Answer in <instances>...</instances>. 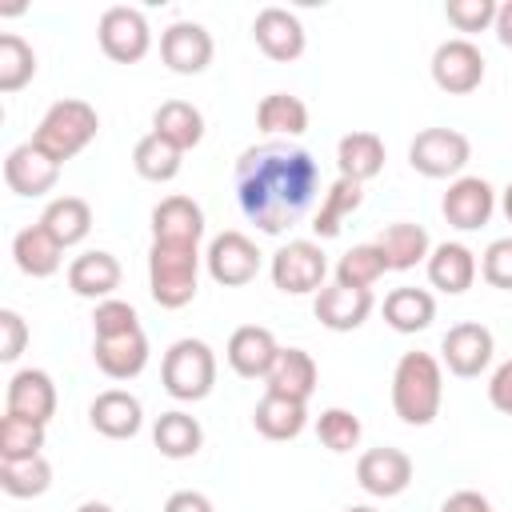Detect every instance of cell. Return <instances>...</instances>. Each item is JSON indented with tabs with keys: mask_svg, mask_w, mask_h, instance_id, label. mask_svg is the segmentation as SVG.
<instances>
[{
	"mask_svg": "<svg viewBox=\"0 0 512 512\" xmlns=\"http://www.w3.org/2000/svg\"><path fill=\"white\" fill-rule=\"evenodd\" d=\"M152 444H156L160 456H168V460H188V456L200 452V444H204V428H200L196 416L172 408V412H160V416H156Z\"/></svg>",
	"mask_w": 512,
	"mask_h": 512,
	"instance_id": "32",
	"label": "cell"
},
{
	"mask_svg": "<svg viewBox=\"0 0 512 512\" xmlns=\"http://www.w3.org/2000/svg\"><path fill=\"white\" fill-rule=\"evenodd\" d=\"M440 400H444L440 360L432 352H404L392 372V412L404 424L424 428L440 416Z\"/></svg>",
	"mask_w": 512,
	"mask_h": 512,
	"instance_id": "2",
	"label": "cell"
},
{
	"mask_svg": "<svg viewBox=\"0 0 512 512\" xmlns=\"http://www.w3.org/2000/svg\"><path fill=\"white\" fill-rule=\"evenodd\" d=\"M12 256H16V268H20L24 276L44 280V276L60 272V264H64V244L36 220V224H28V228L16 232V240H12Z\"/></svg>",
	"mask_w": 512,
	"mask_h": 512,
	"instance_id": "25",
	"label": "cell"
},
{
	"mask_svg": "<svg viewBox=\"0 0 512 512\" xmlns=\"http://www.w3.org/2000/svg\"><path fill=\"white\" fill-rule=\"evenodd\" d=\"M204 208L192 196H164L152 208V244H200Z\"/></svg>",
	"mask_w": 512,
	"mask_h": 512,
	"instance_id": "17",
	"label": "cell"
},
{
	"mask_svg": "<svg viewBox=\"0 0 512 512\" xmlns=\"http://www.w3.org/2000/svg\"><path fill=\"white\" fill-rule=\"evenodd\" d=\"M132 164H136V172H140L144 180H152V184H168V180L180 176L184 152H180L176 144H168L160 132H148V136L136 140V148H132Z\"/></svg>",
	"mask_w": 512,
	"mask_h": 512,
	"instance_id": "34",
	"label": "cell"
},
{
	"mask_svg": "<svg viewBox=\"0 0 512 512\" xmlns=\"http://www.w3.org/2000/svg\"><path fill=\"white\" fill-rule=\"evenodd\" d=\"M468 156H472V144L456 128H424L408 144V164L420 176H428V180L460 176V168L468 164Z\"/></svg>",
	"mask_w": 512,
	"mask_h": 512,
	"instance_id": "6",
	"label": "cell"
},
{
	"mask_svg": "<svg viewBox=\"0 0 512 512\" xmlns=\"http://www.w3.org/2000/svg\"><path fill=\"white\" fill-rule=\"evenodd\" d=\"M496 40L504 44V48H512V0H504L500 4V12H496Z\"/></svg>",
	"mask_w": 512,
	"mask_h": 512,
	"instance_id": "49",
	"label": "cell"
},
{
	"mask_svg": "<svg viewBox=\"0 0 512 512\" xmlns=\"http://www.w3.org/2000/svg\"><path fill=\"white\" fill-rule=\"evenodd\" d=\"M488 400H492L496 412L512 416V360H504V364L492 372V380H488Z\"/></svg>",
	"mask_w": 512,
	"mask_h": 512,
	"instance_id": "46",
	"label": "cell"
},
{
	"mask_svg": "<svg viewBox=\"0 0 512 512\" xmlns=\"http://www.w3.org/2000/svg\"><path fill=\"white\" fill-rule=\"evenodd\" d=\"M0 488L16 500L44 496L52 488V464L44 460V452L28 460H0Z\"/></svg>",
	"mask_w": 512,
	"mask_h": 512,
	"instance_id": "37",
	"label": "cell"
},
{
	"mask_svg": "<svg viewBox=\"0 0 512 512\" xmlns=\"http://www.w3.org/2000/svg\"><path fill=\"white\" fill-rule=\"evenodd\" d=\"M440 212H444V220H448L452 228L476 232V228H484L488 216L496 212V192H492V184L480 180V176H456V180L448 184L444 200H440Z\"/></svg>",
	"mask_w": 512,
	"mask_h": 512,
	"instance_id": "13",
	"label": "cell"
},
{
	"mask_svg": "<svg viewBox=\"0 0 512 512\" xmlns=\"http://www.w3.org/2000/svg\"><path fill=\"white\" fill-rule=\"evenodd\" d=\"M344 512H376V508H368V504H352V508H344Z\"/></svg>",
	"mask_w": 512,
	"mask_h": 512,
	"instance_id": "52",
	"label": "cell"
},
{
	"mask_svg": "<svg viewBox=\"0 0 512 512\" xmlns=\"http://www.w3.org/2000/svg\"><path fill=\"white\" fill-rule=\"evenodd\" d=\"M44 448V424H32L24 416L4 412L0 416V460H28Z\"/></svg>",
	"mask_w": 512,
	"mask_h": 512,
	"instance_id": "40",
	"label": "cell"
},
{
	"mask_svg": "<svg viewBox=\"0 0 512 512\" xmlns=\"http://www.w3.org/2000/svg\"><path fill=\"white\" fill-rule=\"evenodd\" d=\"M88 420H92V428H96L100 436H108V440H132V436L140 432V424H144V408H140V400H136L132 392L108 388V392H100V396L92 400Z\"/></svg>",
	"mask_w": 512,
	"mask_h": 512,
	"instance_id": "22",
	"label": "cell"
},
{
	"mask_svg": "<svg viewBox=\"0 0 512 512\" xmlns=\"http://www.w3.org/2000/svg\"><path fill=\"white\" fill-rule=\"evenodd\" d=\"M376 244H380V252L388 256V268H392V272H408V268H416L420 260H428V252H432L428 232H424L420 224H412V220H392V224H384L380 236H376Z\"/></svg>",
	"mask_w": 512,
	"mask_h": 512,
	"instance_id": "28",
	"label": "cell"
},
{
	"mask_svg": "<svg viewBox=\"0 0 512 512\" xmlns=\"http://www.w3.org/2000/svg\"><path fill=\"white\" fill-rule=\"evenodd\" d=\"M96 128H100V116H96V108L88 100H56L44 112V120L36 124L32 144L44 156H52L56 164H64V160H72L76 152H84L96 140Z\"/></svg>",
	"mask_w": 512,
	"mask_h": 512,
	"instance_id": "3",
	"label": "cell"
},
{
	"mask_svg": "<svg viewBox=\"0 0 512 512\" xmlns=\"http://www.w3.org/2000/svg\"><path fill=\"white\" fill-rule=\"evenodd\" d=\"M36 76V52L24 36L4 32L0 36V92H20Z\"/></svg>",
	"mask_w": 512,
	"mask_h": 512,
	"instance_id": "39",
	"label": "cell"
},
{
	"mask_svg": "<svg viewBox=\"0 0 512 512\" xmlns=\"http://www.w3.org/2000/svg\"><path fill=\"white\" fill-rule=\"evenodd\" d=\"M320 192V168L308 148L292 140H264L236 160V204L268 236L304 220Z\"/></svg>",
	"mask_w": 512,
	"mask_h": 512,
	"instance_id": "1",
	"label": "cell"
},
{
	"mask_svg": "<svg viewBox=\"0 0 512 512\" xmlns=\"http://www.w3.org/2000/svg\"><path fill=\"white\" fill-rule=\"evenodd\" d=\"M356 484L368 496H380V500L400 496L412 484V460H408V452H400V448H368L356 460Z\"/></svg>",
	"mask_w": 512,
	"mask_h": 512,
	"instance_id": "15",
	"label": "cell"
},
{
	"mask_svg": "<svg viewBox=\"0 0 512 512\" xmlns=\"http://www.w3.org/2000/svg\"><path fill=\"white\" fill-rule=\"evenodd\" d=\"M384 320H388V328H396L404 336L408 332H424L436 320V300H432L428 288H412V284L392 288L384 296Z\"/></svg>",
	"mask_w": 512,
	"mask_h": 512,
	"instance_id": "31",
	"label": "cell"
},
{
	"mask_svg": "<svg viewBox=\"0 0 512 512\" xmlns=\"http://www.w3.org/2000/svg\"><path fill=\"white\" fill-rule=\"evenodd\" d=\"M316 320L332 332H352L372 316V288H344V284H328L316 292L312 304Z\"/></svg>",
	"mask_w": 512,
	"mask_h": 512,
	"instance_id": "21",
	"label": "cell"
},
{
	"mask_svg": "<svg viewBox=\"0 0 512 512\" xmlns=\"http://www.w3.org/2000/svg\"><path fill=\"white\" fill-rule=\"evenodd\" d=\"M92 360L108 380H132L148 364V336L144 328L120 332V336H96L92 340Z\"/></svg>",
	"mask_w": 512,
	"mask_h": 512,
	"instance_id": "20",
	"label": "cell"
},
{
	"mask_svg": "<svg viewBox=\"0 0 512 512\" xmlns=\"http://www.w3.org/2000/svg\"><path fill=\"white\" fill-rule=\"evenodd\" d=\"M76 512H112V504H104V500H84Z\"/></svg>",
	"mask_w": 512,
	"mask_h": 512,
	"instance_id": "50",
	"label": "cell"
},
{
	"mask_svg": "<svg viewBox=\"0 0 512 512\" xmlns=\"http://www.w3.org/2000/svg\"><path fill=\"white\" fill-rule=\"evenodd\" d=\"M120 260L112 252H80L72 264H68V288L84 300H112V292L120 288Z\"/></svg>",
	"mask_w": 512,
	"mask_h": 512,
	"instance_id": "23",
	"label": "cell"
},
{
	"mask_svg": "<svg viewBox=\"0 0 512 512\" xmlns=\"http://www.w3.org/2000/svg\"><path fill=\"white\" fill-rule=\"evenodd\" d=\"M496 12H500L496 0H448L444 4V16L456 32H484L496 24Z\"/></svg>",
	"mask_w": 512,
	"mask_h": 512,
	"instance_id": "42",
	"label": "cell"
},
{
	"mask_svg": "<svg viewBox=\"0 0 512 512\" xmlns=\"http://www.w3.org/2000/svg\"><path fill=\"white\" fill-rule=\"evenodd\" d=\"M140 328V316L128 300H100L96 312H92V332L96 336H120V332H136Z\"/></svg>",
	"mask_w": 512,
	"mask_h": 512,
	"instance_id": "43",
	"label": "cell"
},
{
	"mask_svg": "<svg viewBox=\"0 0 512 512\" xmlns=\"http://www.w3.org/2000/svg\"><path fill=\"white\" fill-rule=\"evenodd\" d=\"M164 512H212V500H208L204 492L184 488V492H172V496L164 500Z\"/></svg>",
	"mask_w": 512,
	"mask_h": 512,
	"instance_id": "48",
	"label": "cell"
},
{
	"mask_svg": "<svg viewBox=\"0 0 512 512\" xmlns=\"http://www.w3.org/2000/svg\"><path fill=\"white\" fill-rule=\"evenodd\" d=\"M388 268V256L380 252V244H352L340 260H336V284L344 288H372Z\"/></svg>",
	"mask_w": 512,
	"mask_h": 512,
	"instance_id": "38",
	"label": "cell"
},
{
	"mask_svg": "<svg viewBox=\"0 0 512 512\" xmlns=\"http://www.w3.org/2000/svg\"><path fill=\"white\" fill-rule=\"evenodd\" d=\"M160 380L172 400H204L216 384V352L204 340L184 336L164 352Z\"/></svg>",
	"mask_w": 512,
	"mask_h": 512,
	"instance_id": "5",
	"label": "cell"
},
{
	"mask_svg": "<svg viewBox=\"0 0 512 512\" xmlns=\"http://www.w3.org/2000/svg\"><path fill=\"white\" fill-rule=\"evenodd\" d=\"M252 40H256V48H260L268 60H276V64H288V60L304 56V24H300V16L288 12V8H276V4L256 12V20H252Z\"/></svg>",
	"mask_w": 512,
	"mask_h": 512,
	"instance_id": "14",
	"label": "cell"
},
{
	"mask_svg": "<svg viewBox=\"0 0 512 512\" xmlns=\"http://www.w3.org/2000/svg\"><path fill=\"white\" fill-rule=\"evenodd\" d=\"M252 424H256V432L264 440H296L304 432V424H308V404L264 392L260 404L252 408Z\"/></svg>",
	"mask_w": 512,
	"mask_h": 512,
	"instance_id": "27",
	"label": "cell"
},
{
	"mask_svg": "<svg viewBox=\"0 0 512 512\" xmlns=\"http://www.w3.org/2000/svg\"><path fill=\"white\" fill-rule=\"evenodd\" d=\"M432 80L448 96L476 92L480 80H484V56H480V48L472 40H464V36H452V40L436 44V52H432Z\"/></svg>",
	"mask_w": 512,
	"mask_h": 512,
	"instance_id": "9",
	"label": "cell"
},
{
	"mask_svg": "<svg viewBox=\"0 0 512 512\" xmlns=\"http://www.w3.org/2000/svg\"><path fill=\"white\" fill-rule=\"evenodd\" d=\"M204 264H208V276L216 284L240 288V284H252L256 280V272H260V248L244 232L228 228V232L212 236V244L204 252Z\"/></svg>",
	"mask_w": 512,
	"mask_h": 512,
	"instance_id": "10",
	"label": "cell"
},
{
	"mask_svg": "<svg viewBox=\"0 0 512 512\" xmlns=\"http://www.w3.org/2000/svg\"><path fill=\"white\" fill-rule=\"evenodd\" d=\"M360 204H364V184H356V180H348V176L332 180L328 192H324V204H320L316 216H312V232H316L320 240H332V236L340 232V220H344L348 212H356Z\"/></svg>",
	"mask_w": 512,
	"mask_h": 512,
	"instance_id": "35",
	"label": "cell"
},
{
	"mask_svg": "<svg viewBox=\"0 0 512 512\" xmlns=\"http://www.w3.org/2000/svg\"><path fill=\"white\" fill-rule=\"evenodd\" d=\"M96 40H100V52L116 64H136L148 56L152 48V28H148V16L140 8H128V4H116L100 16L96 24Z\"/></svg>",
	"mask_w": 512,
	"mask_h": 512,
	"instance_id": "7",
	"label": "cell"
},
{
	"mask_svg": "<svg viewBox=\"0 0 512 512\" xmlns=\"http://www.w3.org/2000/svg\"><path fill=\"white\" fill-rule=\"evenodd\" d=\"M440 512H492V504H488V496H480V492H472V488H460V492H452V496L444 500Z\"/></svg>",
	"mask_w": 512,
	"mask_h": 512,
	"instance_id": "47",
	"label": "cell"
},
{
	"mask_svg": "<svg viewBox=\"0 0 512 512\" xmlns=\"http://www.w3.org/2000/svg\"><path fill=\"white\" fill-rule=\"evenodd\" d=\"M336 168H340V176H348L356 184L380 176V168H384V140L376 132H348V136H340Z\"/></svg>",
	"mask_w": 512,
	"mask_h": 512,
	"instance_id": "30",
	"label": "cell"
},
{
	"mask_svg": "<svg viewBox=\"0 0 512 512\" xmlns=\"http://www.w3.org/2000/svg\"><path fill=\"white\" fill-rule=\"evenodd\" d=\"M316 380H320L316 360H312L304 348H280L276 364H272L268 376H264V392L308 404V396L316 392Z\"/></svg>",
	"mask_w": 512,
	"mask_h": 512,
	"instance_id": "24",
	"label": "cell"
},
{
	"mask_svg": "<svg viewBox=\"0 0 512 512\" xmlns=\"http://www.w3.org/2000/svg\"><path fill=\"white\" fill-rule=\"evenodd\" d=\"M4 412L24 416L32 424H48L56 416V384L48 372L40 368H24L8 380V396H4Z\"/></svg>",
	"mask_w": 512,
	"mask_h": 512,
	"instance_id": "19",
	"label": "cell"
},
{
	"mask_svg": "<svg viewBox=\"0 0 512 512\" xmlns=\"http://www.w3.org/2000/svg\"><path fill=\"white\" fill-rule=\"evenodd\" d=\"M0 332H4L0 360H4V364H12V360L24 352V344H28V324H24V316H20V312L0 308Z\"/></svg>",
	"mask_w": 512,
	"mask_h": 512,
	"instance_id": "45",
	"label": "cell"
},
{
	"mask_svg": "<svg viewBox=\"0 0 512 512\" xmlns=\"http://www.w3.org/2000/svg\"><path fill=\"white\" fill-rule=\"evenodd\" d=\"M60 180V164L52 156H44L32 140L28 144H16L8 156H4V184L16 192V196H44L52 192Z\"/></svg>",
	"mask_w": 512,
	"mask_h": 512,
	"instance_id": "16",
	"label": "cell"
},
{
	"mask_svg": "<svg viewBox=\"0 0 512 512\" xmlns=\"http://www.w3.org/2000/svg\"><path fill=\"white\" fill-rule=\"evenodd\" d=\"M200 248L192 244H152L148 248V288L160 308H184L196 296Z\"/></svg>",
	"mask_w": 512,
	"mask_h": 512,
	"instance_id": "4",
	"label": "cell"
},
{
	"mask_svg": "<svg viewBox=\"0 0 512 512\" xmlns=\"http://www.w3.org/2000/svg\"><path fill=\"white\" fill-rule=\"evenodd\" d=\"M500 208H504V216H508V224H512V180H508V188H504V196H500Z\"/></svg>",
	"mask_w": 512,
	"mask_h": 512,
	"instance_id": "51",
	"label": "cell"
},
{
	"mask_svg": "<svg viewBox=\"0 0 512 512\" xmlns=\"http://www.w3.org/2000/svg\"><path fill=\"white\" fill-rule=\"evenodd\" d=\"M152 132H160L168 144H176L180 152H188V148H196L204 140V116L188 100H164L152 112Z\"/></svg>",
	"mask_w": 512,
	"mask_h": 512,
	"instance_id": "33",
	"label": "cell"
},
{
	"mask_svg": "<svg viewBox=\"0 0 512 512\" xmlns=\"http://www.w3.org/2000/svg\"><path fill=\"white\" fill-rule=\"evenodd\" d=\"M360 420L348 412V408H324L316 416V436L328 452H352L360 444Z\"/></svg>",
	"mask_w": 512,
	"mask_h": 512,
	"instance_id": "41",
	"label": "cell"
},
{
	"mask_svg": "<svg viewBox=\"0 0 512 512\" xmlns=\"http://www.w3.org/2000/svg\"><path fill=\"white\" fill-rule=\"evenodd\" d=\"M424 264H428L432 288H440V292H448V296L468 292L472 280H476V252H472L468 244H456V240L436 244Z\"/></svg>",
	"mask_w": 512,
	"mask_h": 512,
	"instance_id": "26",
	"label": "cell"
},
{
	"mask_svg": "<svg viewBox=\"0 0 512 512\" xmlns=\"http://www.w3.org/2000/svg\"><path fill=\"white\" fill-rule=\"evenodd\" d=\"M480 276L492 284V288H504L512 292V236L504 240H492L480 256Z\"/></svg>",
	"mask_w": 512,
	"mask_h": 512,
	"instance_id": "44",
	"label": "cell"
},
{
	"mask_svg": "<svg viewBox=\"0 0 512 512\" xmlns=\"http://www.w3.org/2000/svg\"><path fill=\"white\" fill-rule=\"evenodd\" d=\"M492 352H496L492 332H488L484 324H476V320H460V324H452V328L444 332V340H440L444 368H448L452 376H460V380L480 376V372L492 364Z\"/></svg>",
	"mask_w": 512,
	"mask_h": 512,
	"instance_id": "11",
	"label": "cell"
},
{
	"mask_svg": "<svg viewBox=\"0 0 512 512\" xmlns=\"http://www.w3.org/2000/svg\"><path fill=\"white\" fill-rule=\"evenodd\" d=\"M224 356H228V364H232L236 376H244V380H264L268 368H272L276 356H280V344H276V336H272L268 328L244 324V328H236V332L228 336Z\"/></svg>",
	"mask_w": 512,
	"mask_h": 512,
	"instance_id": "18",
	"label": "cell"
},
{
	"mask_svg": "<svg viewBox=\"0 0 512 512\" xmlns=\"http://www.w3.org/2000/svg\"><path fill=\"white\" fill-rule=\"evenodd\" d=\"M256 124L272 136V140H296L308 128V104L292 92H268L256 104Z\"/></svg>",
	"mask_w": 512,
	"mask_h": 512,
	"instance_id": "29",
	"label": "cell"
},
{
	"mask_svg": "<svg viewBox=\"0 0 512 512\" xmlns=\"http://www.w3.org/2000/svg\"><path fill=\"white\" fill-rule=\"evenodd\" d=\"M160 60L176 76H200L212 64V36L196 20H176L160 32Z\"/></svg>",
	"mask_w": 512,
	"mask_h": 512,
	"instance_id": "12",
	"label": "cell"
},
{
	"mask_svg": "<svg viewBox=\"0 0 512 512\" xmlns=\"http://www.w3.org/2000/svg\"><path fill=\"white\" fill-rule=\"evenodd\" d=\"M40 224H44L64 248H72V244H80V240L92 232V208H88V200H80V196H56V200L44 208Z\"/></svg>",
	"mask_w": 512,
	"mask_h": 512,
	"instance_id": "36",
	"label": "cell"
},
{
	"mask_svg": "<svg viewBox=\"0 0 512 512\" xmlns=\"http://www.w3.org/2000/svg\"><path fill=\"white\" fill-rule=\"evenodd\" d=\"M272 284L288 296H304V292H320L324 276H328V260L324 248L316 240H288L276 256H272Z\"/></svg>",
	"mask_w": 512,
	"mask_h": 512,
	"instance_id": "8",
	"label": "cell"
}]
</instances>
